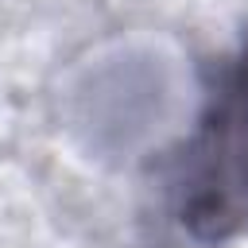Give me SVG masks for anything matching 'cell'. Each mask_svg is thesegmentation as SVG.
<instances>
[{
    "mask_svg": "<svg viewBox=\"0 0 248 248\" xmlns=\"http://www.w3.org/2000/svg\"><path fill=\"white\" fill-rule=\"evenodd\" d=\"M174 213L202 244L248 236V39L217 70L174 163Z\"/></svg>",
    "mask_w": 248,
    "mask_h": 248,
    "instance_id": "1",
    "label": "cell"
}]
</instances>
